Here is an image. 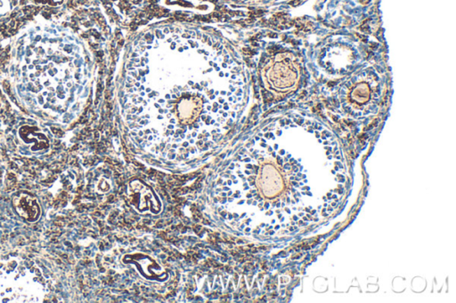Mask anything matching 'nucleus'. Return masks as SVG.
Returning a JSON list of instances; mask_svg holds the SVG:
<instances>
[{
  "instance_id": "nucleus-1",
  "label": "nucleus",
  "mask_w": 456,
  "mask_h": 303,
  "mask_svg": "<svg viewBox=\"0 0 456 303\" xmlns=\"http://www.w3.org/2000/svg\"><path fill=\"white\" fill-rule=\"evenodd\" d=\"M44 292L43 275L34 264L12 260L0 269V302H41Z\"/></svg>"
},
{
  "instance_id": "nucleus-2",
  "label": "nucleus",
  "mask_w": 456,
  "mask_h": 303,
  "mask_svg": "<svg viewBox=\"0 0 456 303\" xmlns=\"http://www.w3.org/2000/svg\"><path fill=\"white\" fill-rule=\"evenodd\" d=\"M13 205L16 212L25 221L34 222L41 216V208L37 199L28 193L20 192L13 199Z\"/></svg>"
}]
</instances>
